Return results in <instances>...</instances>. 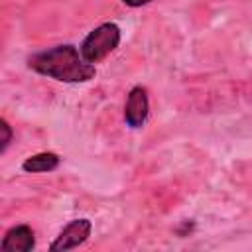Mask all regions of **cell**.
I'll return each instance as SVG.
<instances>
[{
  "label": "cell",
  "instance_id": "8",
  "mask_svg": "<svg viewBox=\"0 0 252 252\" xmlns=\"http://www.w3.org/2000/svg\"><path fill=\"white\" fill-rule=\"evenodd\" d=\"M126 6H130V8H140V6H144V4H148V2H152V0H122Z\"/></svg>",
  "mask_w": 252,
  "mask_h": 252
},
{
  "label": "cell",
  "instance_id": "5",
  "mask_svg": "<svg viewBox=\"0 0 252 252\" xmlns=\"http://www.w3.org/2000/svg\"><path fill=\"white\" fill-rule=\"evenodd\" d=\"M0 248L4 252H32L35 248V234H33L32 226H28V224L12 226L4 234Z\"/></svg>",
  "mask_w": 252,
  "mask_h": 252
},
{
  "label": "cell",
  "instance_id": "3",
  "mask_svg": "<svg viewBox=\"0 0 252 252\" xmlns=\"http://www.w3.org/2000/svg\"><path fill=\"white\" fill-rule=\"evenodd\" d=\"M91 230H93V222L89 219H75L63 226V230L57 234V238L49 244V250L51 252L73 250L87 242V238L91 236Z\"/></svg>",
  "mask_w": 252,
  "mask_h": 252
},
{
  "label": "cell",
  "instance_id": "2",
  "mask_svg": "<svg viewBox=\"0 0 252 252\" xmlns=\"http://www.w3.org/2000/svg\"><path fill=\"white\" fill-rule=\"evenodd\" d=\"M120 28L112 22L100 24L98 28H94L93 32H89V35L83 39L81 43V55L85 57V61L89 63H100L106 55H110L118 43H120Z\"/></svg>",
  "mask_w": 252,
  "mask_h": 252
},
{
  "label": "cell",
  "instance_id": "6",
  "mask_svg": "<svg viewBox=\"0 0 252 252\" xmlns=\"http://www.w3.org/2000/svg\"><path fill=\"white\" fill-rule=\"evenodd\" d=\"M61 163V158L53 152H39L35 156H30L24 163H22V169L28 171V173H47V171H53L57 169Z\"/></svg>",
  "mask_w": 252,
  "mask_h": 252
},
{
  "label": "cell",
  "instance_id": "1",
  "mask_svg": "<svg viewBox=\"0 0 252 252\" xmlns=\"http://www.w3.org/2000/svg\"><path fill=\"white\" fill-rule=\"evenodd\" d=\"M28 67L43 77L61 83H85L96 73L94 65L85 61L81 49L71 43L55 45L45 51H37L28 59Z\"/></svg>",
  "mask_w": 252,
  "mask_h": 252
},
{
  "label": "cell",
  "instance_id": "7",
  "mask_svg": "<svg viewBox=\"0 0 252 252\" xmlns=\"http://www.w3.org/2000/svg\"><path fill=\"white\" fill-rule=\"evenodd\" d=\"M0 130H2V146H0V154H4L6 150H8V146H10V142H12V128H10V124L6 122V120H0Z\"/></svg>",
  "mask_w": 252,
  "mask_h": 252
},
{
  "label": "cell",
  "instance_id": "4",
  "mask_svg": "<svg viewBox=\"0 0 252 252\" xmlns=\"http://www.w3.org/2000/svg\"><path fill=\"white\" fill-rule=\"evenodd\" d=\"M150 114V98L148 91L142 85L130 89L126 104H124V120L130 128H142Z\"/></svg>",
  "mask_w": 252,
  "mask_h": 252
}]
</instances>
